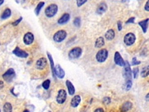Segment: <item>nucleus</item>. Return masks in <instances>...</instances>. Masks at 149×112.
Masks as SVG:
<instances>
[{"mask_svg":"<svg viewBox=\"0 0 149 112\" xmlns=\"http://www.w3.org/2000/svg\"><path fill=\"white\" fill-rule=\"evenodd\" d=\"M58 6L55 4H50L45 10V14L48 18H52L58 12Z\"/></svg>","mask_w":149,"mask_h":112,"instance_id":"nucleus-1","label":"nucleus"},{"mask_svg":"<svg viewBox=\"0 0 149 112\" xmlns=\"http://www.w3.org/2000/svg\"><path fill=\"white\" fill-rule=\"evenodd\" d=\"M67 36V33L64 30H60L57 32L53 36V40L55 42L61 43L63 42Z\"/></svg>","mask_w":149,"mask_h":112,"instance_id":"nucleus-2","label":"nucleus"},{"mask_svg":"<svg viewBox=\"0 0 149 112\" xmlns=\"http://www.w3.org/2000/svg\"><path fill=\"white\" fill-rule=\"evenodd\" d=\"M123 69V77L125 79L126 81L131 80H132V70L131 68V65L128 61H126L125 65L124 66Z\"/></svg>","mask_w":149,"mask_h":112,"instance_id":"nucleus-3","label":"nucleus"},{"mask_svg":"<svg viewBox=\"0 0 149 112\" xmlns=\"http://www.w3.org/2000/svg\"><path fill=\"white\" fill-rule=\"evenodd\" d=\"M82 54V50L79 47H77L71 49L69 53L68 56L71 59H77L79 58Z\"/></svg>","mask_w":149,"mask_h":112,"instance_id":"nucleus-4","label":"nucleus"},{"mask_svg":"<svg viewBox=\"0 0 149 112\" xmlns=\"http://www.w3.org/2000/svg\"><path fill=\"white\" fill-rule=\"evenodd\" d=\"M108 52L105 49H103L98 52L96 54V58L98 62L104 63L108 58Z\"/></svg>","mask_w":149,"mask_h":112,"instance_id":"nucleus-5","label":"nucleus"},{"mask_svg":"<svg viewBox=\"0 0 149 112\" xmlns=\"http://www.w3.org/2000/svg\"><path fill=\"white\" fill-rule=\"evenodd\" d=\"M124 41L126 46H131L136 41V36L133 33H128L124 36Z\"/></svg>","mask_w":149,"mask_h":112,"instance_id":"nucleus-6","label":"nucleus"},{"mask_svg":"<svg viewBox=\"0 0 149 112\" xmlns=\"http://www.w3.org/2000/svg\"><path fill=\"white\" fill-rule=\"evenodd\" d=\"M15 77V72L14 69L12 68H10L8 70H7V71L3 76V79L8 82H11Z\"/></svg>","mask_w":149,"mask_h":112,"instance_id":"nucleus-7","label":"nucleus"},{"mask_svg":"<svg viewBox=\"0 0 149 112\" xmlns=\"http://www.w3.org/2000/svg\"><path fill=\"white\" fill-rule=\"evenodd\" d=\"M57 102L58 104H63L66 99V92L64 89H60L57 96Z\"/></svg>","mask_w":149,"mask_h":112,"instance_id":"nucleus-8","label":"nucleus"},{"mask_svg":"<svg viewBox=\"0 0 149 112\" xmlns=\"http://www.w3.org/2000/svg\"><path fill=\"white\" fill-rule=\"evenodd\" d=\"M47 64V61L46 58L42 57L39 58L36 61V67L37 69L39 70L44 69Z\"/></svg>","mask_w":149,"mask_h":112,"instance_id":"nucleus-9","label":"nucleus"},{"mask_svg":"<svg viewBox=\"0 0 149 112\" xmlns=\"http://www.w3.org/2000/svg\"><path fill=\"white\" fill-rule=\"evenodd\" d=\"M114 62L116 64L120 67H124L125 64V61L121 56L118 52H116L114 54Z\"/></svg>","mask_w":149,"mask_h":112,"instance_id":"nucleus-10","label":"nucleus"},{"mask_svg":"<svg viewBox=\"0 0 149 112\" xmlns=\"http://www.w3.org/2000/svg\"><path fill=\"white\" fill-rule=\"evenodd\" d=\"M55 76L59 79H63L65 75L64 70L59 64H57L56 66H55Z\"/></svg>","mask_w":149,"mask_h":112,"instance_id":"nucleus-11","label":"nucleus"},{"mask_svg":"<svg viewBox=\"0 0 149 112\" xmlns=\"http://www.w3.org/2000/svg\"><path fill=\"white\" fill-rule=\"evenodd\" d=\"M13 53L17 57L21 58H27L29 56V54L25 51L21 49L19 47H16L13 51Z\"/></svg>","mask_w":149,"mask_h":112,"instance_id":"nucleus-12","label":"nucleus"},{"mask_svg":"<svg viewBox=\"0 0 149 112\" xmlns=\"http://www.w3.org/2000/svg\"><path fill=\"white\" fill-rule=\"evenodd\" d=\"M34 41V35L31 32L26 33L23 37V42L25 45H30L33 43Z\"/></svg>","mask_w":149,"mask_h":112,"instance_id":"nucleus-13","label":"nucleus"},{"mask_svg":"<svg viewBox=\"0 0 149 112\" xmlns=\"http://www.w3.org/2000/svg\"><path fill=\"white\" fill-rule=\"evenodd\" d=\"M107 8H108V7L105 3H104V2L101 3L98 5V6L96 10V13L99 15H102L106 12V11L107 10Z\"/></svg>","mask_w":149,"mask_h":112,"instance_id":"nucleus-14","label":"nucleus"},{"mask_svg":"<svg viewBox=\"0 0 149 112\" xmlns=\"http://www.w3.org/2000/svg\"><path fill=\"white\" fill-rule=\"evenodd\" d=\"M70 19V15L68 13H65L58 21V23L59 25H64L69 22Z\"/></svg>","mask_w":149,"mask_h":112,"instance_id":"nucleus-15","label":"nucleus"},{"mask_svg":"<svg viewBox=\"0 0 149 112\" xmlns=\"http://www.w3.org/2000/svg\"><path fill=\"white\" fill-rule=\"evenodd\" d=\"M81 102V98L79 95H75L71 100L70 104L73 107H77Z\"/></svg>","mask_w":149,"mask_h":112,"instance_id":"nucleus-16","label":"nucleus"},{"mask_svg":"<svg viewBox=\"0 0 149 112\" xmlns=\"http://www.w3.org/2000/svg\"><path fill=\"white\" fill-rule=\"evenodd\" d=\"M148 18H147L144 20H143L140 22H139V25L141 27L143 32L144 33H146L147 32V29H148Z\"/></svg>","mask_w":149,"mask_h":112,"instance_id":"nucleus-17","label":"nucleus"},{"mask_svg":"<svg viewBox=\"0 0 149 112\" xmlns=\"http://www.w3.org/2000/svg\"><path fill=\"white\" fill-rule=\"evenodd\" d=\"M66 85L68 88L69 94L70 95H73L74 94V92H75V88H74V87L73 86V84L70 81L66 80Z\"/></svg>","mask_w":149,"mask_h":112,"instance_id":"nucleus-18","label":"nucleus"},{"mask_svg":"<svg viewBox=\"0 0 149 112\" xmlns=\"http://www.w3.org/2000/svg\"><path fill=\"white\" fill-rule=\"evenodd\" d=\"M47 55L48 58H49V60L50 61L51 69V71H52V72H53V77L54 78H55L56 76H55V65H54V60H53V57L49 52H47Z\"/></svg>","mask_w":149,"mask_h":112,"instance_id":"nucleus-19","label":"nucleus"},{"mask_svg":"<svg viewBox=\"0 0 149 112\" xmlns=\"http://www.w3.org/2000/svg\"><path fill=\"white\" fill-rule=\"evenodd\" d=\"M115 36H116V33L113 29L108 30L105 34V37L107 41H112L113 39H114Z\"/></svg>","mask_w":149,"mask_h":112,"instance_id":"nucleus-20","label":"nucleus"},{"mask_svg":"<svg viewBox=\"0 0 149 112\" xmlns=\"http://www.w3.org/2000/svg\"><path fill=\"white\" fill-rule=\"evenodd\" d=\"M104 45H105V41L104 37H99L96 39L94 46L96 48H101L103 46H104Z\"/></svg>","mask_w":149,"mask_h":112,"instance_id":"nucleus-21","label":"nucleus"},{"mask_svg":"<svg viewBox=\"0 0 149 112\" xmlns=\"http://www.w3.org/2000/svg\"><path fill=\"white\" fill-rule=\"evenodd\" d=\"M132 107V103L131 102H125L121 106V111L122 112H126L131 110Z\"/></svg>","mask_w":149,"mask_h":112,"instance_id":"nucleus-22","label":"nucleus"},{"mask_svg":"<svg viewBox=\"0 0 149 112\" xmlns=\"http://www.w3.org/2000/svg\"><path fill=\"white\" fill-rule=\"evenodd\" d=\"M11 15V11L10 9L9 8H7L5 10V11L3 12V13L2 14L1 18L3 19H6L7 18H8L9 17H10Z\"/></svg>","mask_w":149,"mask_h":112,"instance_id":"nucleus-23","label":"nucleus"},{"mask_svg":"<svg viewBox=\"0 0 149 112\" xmlns=\"http://www.w3.org/2000/svg\"><path fill=\"white\" fill-rule=\"evenodd\" d=\"M148 74H149V67L146 66L142 69L140 73V76L143 78H146L148 76Z\"/></svg>","mask_w":149,"mask_h":112,"instance_id":"nucleus-24","label":"nucleus"},{"mask_svg":"<svg viewBox=\"0 0 149 112\" xmlns=\"http://www.w3.org/2000/svg\"><path fill=\"white\" fill-rule=\"evenodd\" d=\"M44 3L42 2V1L40 2L38 4V5H37V7H36V8L35 9V13H36V15L37 16H38L39 15V14H40V12L41 11V10L44 7Z\"/></svg>","mask_w":149,"mask_h":112,"instance_id":"nucleus-25","label":"nucleus"},{"mask_svg":"<svg viewBox=\"0 0 149 112\" xmlns=\"http://www.w3.org/2000/svg\"><path fill=\"white\" fill-rule=\"evenodd\" d=\"M4 112H12V106L10 103L7 102L4 106L3 107Z\"/></svg>","mask_w":149,"mask_h":112,"instance_id":"nucleus-26","label":"nucleus"},{"mask_svg":"<svg viewBox=\"0 0 149 112\" xmlns=\"http://www.w3.org/2000/svg\"><path fill=\"white\" fill-rule=\"evenodd\" d=\"M50 83L51 81L50 80H47L46 81H44L43 84H42V87L43 88L45 89V90H48L50 88Z\"/></svg>","mask_w":149,"mask_h":112,"instance_id":"nucleus-27","label":"nucleus"},{"mask_svg":"<svg viewBox=\"0 0 149 112\" xmlns=\"http://www.w3.org/2000/svg\"><path fill=\"white\" fill-rule=\"evenodd\" d=\"M132 87V80L126 81V83L125 84V89L126 91H129Z\"/></svg>","mask_w":149,"mask_h":112,"instance_id":"nucleus-28","label":"nucleus"},{"mask_svg":"<svg viewBox=\"0 0 149 112\" xmlns=\"http://www.w3.org/2000/svg\"><path fill=\"white\" fill-rule=\"evenodd\" d=\"M73 24L77 27H79L81 25V20L79 17H77L73 21Z\"/></svg>","mask_w":149,"mask_h":112,"instance_id":"nucleus-29","label":"nucleus"},{"mask_svg":"<svg viewBox=\"0 0 149 112\" xmlns=\"http://www.w3.org/2000/svg\"><path fill=\"white\" fill-rule=\"evenodd\" d=\"M139 68L138 67H136L133 69V78L135 79L137 78V76H138V74H139Z\"/></svg>","mask_w":149,"mask_h":112,"instance_id":"nucleus-30","label":"nucleus"},{"mask_svg":"<svg viewBox=\"0 0 149 112\" xmlns=\"http://www.w3.org/2000/svg\"><path fill=\"white\" fill-rule=\"evenodd\" d=\"M87 0H77L78 7H80L82 6L83 5H84L87 2Z\"/></svg>","mask_w":149,"mask_h":112,"instance_id":"nucleus-31","label":"nucleus"},{"mask_svg":"<svg viewBox=\"0 0 149 112\" xmlns=\"http://www.w3.org/2000/svg\"><path fill=\"white\" fill-rule=\"evenodd\" d=\"M141 63L139 61L137 60L136 57H133L132 61V65H137L139 64H140Z\"/></svg>","mask_w":149,"mask_h":112,"instance_id":"nucleus-32","label":"nucleus"},{"mask_svg":"<svg viewBox=\"0 0 149 112\" xmlns=\"http://www.w3.org/2000/svg\"><path fill=\"white\" fill-rule=\"evenodd\" d=\"M103 102L104 103L107 104H109L111 102V98L109 97H105L103 99Z\"/></svg>","mask_w":149,"mask_h":112,"instance_id":"nucleus-33","label":"nucleus"},{"mask_svg":"<svg viewBox=\"0 0 149 112\" xmlns=\"http://www.w3.org/2000/svg\"><path fill=\"white\" fill-rule=\"evenodd\" d=\"M22 17H20L18 19H17L16 21H15L14 22H13V23H12V25H13L14 26H17V25L22 21Z\"/></svg>","mask_w":149,"mask_h":112,"instance_id":"nucleus-34","label":"nucleus"},{"mask_svg":"<svg viewBox=\"0 0 149 112\" xmlns=\"http://www.w3.org/2000/svg\"><path fill=\"white\" fill-rule=\"evenodd\" d=\"M135 19V18L134 17L130 18L128 19V20L126 22V24H128V23H134Z\"/></svg>","mask_w":149,"mask_h":112,"instance_id":"nucleus-35","label":"nucleus"},{"mask_svg":"<svg viewBox=\"0 0 149 112\" xmlns=\"http://www.w3.org/2000/svg\"><path fill=\"white\" fill-rule=\"evenodd\" d=\"M117 26H118V29L119 31H121L122 29V22L121 21H118L117 22Z\"/></svg>","mask_w":149,"mask_h":112,"instance_id":"nucleus-36","label":"nucleus"},{"mask_svg":"<svg viewBox=\"0 0 149 112\" xmlns=\"http://www.w3.org/2000/svg\"><path fill=\"white\" fill-rule=\"evenodd\" d=\"M144 9L146 11H149V5H148V0H147V2H146V4L144 6Z\"/></svg>","mask_w":149,"mask_h":112,"instance_id":"nucleus-37","label":"nucleus"},{"mask_svg":"<svg viewBox=\"0 0 149 112\" xmlns=\"http://www.w3.org/2000/svg\"><path fill=\"white\" fill-rule=\"evenodd\" d=\"M94 112H104V110L102 108H98V109H96Z\"/></svg>","mask_w":149,"mask_h":112,"instance_id":"nucleus-38","label":"nucleus"},{"mask_svg":"<svg viewBox=\"0 0 149 112\" xmlns=\"http://www.w3.org/2000/svg\"><path fill=\"white\" fill-rule=\"evenodd\" d=\"M4 87V82L3 81H0V89Z\"/></svg>","mask_w":149,"mask_h":112,"instance_id":"nucleus-39","label":"nucleus"},{"mask_svg":"<svg viewBox=\"0 0 149 112\" xmlns=\"http://www.w3.org/2000/svg\"><path fill=\"white\" fill-rule=\"evenodd\" d=\"M25 0H16V1L18 3H23L25 2Z\"/></svg>","mask_w":149,"mask_h":112,"instance_id":"nucleus-40","label":"nucleus"},{"mask_svg":"<svg viewBox=\"0 0 149 112\" xmlns=\"http://www.w3.org/2000/svg\"><path fill=\"white\" fill-rule=\"evenodd\" d=\"M4 2V0H0V6H1Z\"/></svg>","mask_w":149,"mask_h":112,"instance_id":"nucleus-41","label":"nucleus"},{"mask_svg":"<svg viewBox=\"0 0 149 112\" xmlns=\"http://www.w3.org/2000/svg\"><path fill=\"white\" fill-rule=\"evenodd\" d=\"M148 96H149V94L147 93V95H146V99L147 101H148Z\"/></svg>","mask_w":149,"mask_h":112,"instance_id":"nucleus-42","label":"nucleus"},{"mask_svg":"<svg viewBox=\"0 0 149 112\" xmlns=\"http://www.w3.org/2000/svg\"><path fill=\"white\" fill-rule=\"evenodd\" d=\"M23 112H30L28 110H25L24 111H23Z\"/></svg>","mask_w":149,"mask_h":112,"instance_id":"nucleus-43","label":"nucleus"},{"mask_svg":"<svg viewBox=\"0 0 149 112\" xmlns=\"http://www.w3.org/2000/svg\"><path fill=\"white\" fill-rule=\"evenodd\" d=\"M0 112H1V110H0Z\"/></svg>","mask_w":149,"mask_h":112,"instance_id":"nucleus-44","label":"nucleus"},{"mask_svg":"<svg viewBox=\"0 0 149 112\" xmlns=\"http://www.w3.org/2000/svg\"><path fill=\"white\" fill-rule=\"evenodd\" d=\"M49 112H51V111H49Z\"/></svg>","mask_w":149,"mask_h":112,"instance_id":"nucleus-45","label":"nucleus"}]
</instances>
